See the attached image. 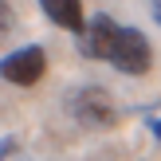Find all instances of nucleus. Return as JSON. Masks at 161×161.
I'll return each instance as SVG.
<instances>
[{"instance_id":"20e7f679","label":"nucleus","mask_w":161,"mask_h":161,"mask_svg":"<svg viewBox=\"0 0 161 161\" xmlns=\"http://www.w3.org/2000/svg\"><path fill=\"white\" fill-rule=\"evenodd\" d=\"M118 28H122V24H114L110 16H94V20L83 28V36H79V51H83L86 59H106Z\"/></svg>"},{"instance_id":"39448f33","label":"nucleus","mask_w":161,"mask_h":161,"mask_svg":"<svg viewBox=\"0 0 161 161\" xmlns=\"http://www.w3.org/2000/svg\"><path fill=\"white\" fill-rule=\"evenodd\" d=\"M39 8H43V16L51 24H59L63 31H75V36H83V0H39Z\"/></svg>"},{"instance_id":"423d86ee","label":"nucleus","mask_w":161,"mask_h":161,"mask_svg":"<svg viewBox=\"0 0 161 161\" xmlns=\"http://www.w3.org/2000/svg\"><path fill=\"white\" fill-rule=\"evenodd\" d=\"M8 31H12V8H8V0H0V43L8 39Z\"/></svg>"},{"instance_id":"f257e3e1","label":"nucleus","mask_w":161,"mask_h":161,"mask_svg":"<svg viewBox=\"0 0 161 161\" xmlns=\"http://www.w3.org/2000/svg\"><path fill=\"white\" fill-rule=\"evenodd\" d=\"M67 114L79 126H91V130H110L118 122V106L102 86H75L67 94Z\"/></svg>"},{"instance_id":"1a4fd4ad","label":"nucleus","mask_w":161,"mask_h":161,"mask_svg":"<svg viewBox=\"0 0 161 161\" xmlns=\"http://www.w3.org/2000/svg\"><path fill=\"white\" fill-rule=\"evenodd\" d=\"M149 8H153V20L161 24V0H149Z\"/></svg>"},{"instance_id":"f03ea898","label":"nucleus","mask_w":161,"mask_h":161,"mask_svg":"<svg viewBox=\"0 0 161 161\" xmlns=\"http://www.w3.org/2000/svg\"><path fill=\"white\" fill-rule=\"evenodd\" d=\"M106 63H114L122 75H146L149 63H153V47H149V39L142 36L138 28H126L122 24L118 36H114V43H110Z\"/></svg>"},{"instance_id":"0eeeda50","label":"nucleus","mask_w":161,"mask_h":161,"mask_svg":"<svg viewBox=\"0 0 161 161\" xmlns=\"http://www.w3.org/2000/svg\"><path fill=\"white\" fill-rule=\"evenodd\" d=\"M146 126H149V130H153L157 138H161V102H157V106H149V110H146Z\"/></svg>"},{"instance_id":"6e6552de","label":"nucleus","mask_w":161,"mask_h":161,"mask_svg":"<svg viewBox=\"0 0 161 161\" xmlns=\"http://www.w3.org/2000/svg\"><path fill=\"white\" fill-rule=\"evenodd\" d=\"M16 146H20L16 138H4V142H0V161H8V157H12V149H16Z\"/></svg>"},{"instance_id":"7ed1b4c3","label":"nucleus","mask_w":161,"mask_h":161,"mask_svg":"<svg viewBox=\"0 0 161 161\" xmlns=\"http://www.w3.org/2000/svg\"><path fill=\"white\" fill-rule=\"evenodd\" d=\"M43 71H47V55H43V47H36V43L12 51L8 59H0V79H4V83H16V86L39 83Z\"/></svg>"}]
</instances>
